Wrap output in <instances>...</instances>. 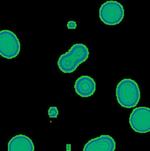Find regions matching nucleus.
<instances>
[{
	"label": "nucleus",
	"mask_w": 150,
	"mask_h": 151,
	"mask_svg": "<svg viewBox=\"0 0 150 151\" xmlns=\"http://www.w3.org/2000/svg\"><path fill=\"white\" fill-rule=\"evenodd\" d=\"M48 114L49 117H57L58 115V110L55 106H51L49 108L48 111Z\"/></svg>",
	"instance_id": "obj_9"
},
{
	"label": "nucleus",
	"mask_w": 150,
	"mask_h": 151,
	"mask_svg": "<svg viewBox=\"0 0 150 151\" xmlns=\"http://www.w3.org/2000/svg\"><path fill=\"white\" fill-rule=\"evenodd\" d=\"M32 140L24 134H17L12 137L8 143V151H34Z\"/></svg>",
	"instance_id": "obj_8"
},
{
	"label": "nucleus",
	"mask_w": 150,
	"mask_h": 151,
	"mask_svg": "<svg viewBox=\"0 0 150 151\" xmlns=\"http://www.w3.org/2000/svg\"><path fill=\"white\" fill-rule=\"evenodd\" d=\"M21 45L16 35L11 31H0V55L6 59L16 57L20 52Z\"/></svg>",
	"instance_id": "obj_4"
},
{
	"label": "nucleus",
	"mask_w": 150,
	"mask_h": 151,
	"mask_svg": "<svg viewBox=\"0 0 150 151\" xmlns=\"http://www.w3.org/2000/svg\"><path fill=\"white\" fill-rule=\"evenodd\" d=\"M116 97L118 103L123 107H135L141 97V92L137 83L131 78L121 80L116 88Z\"/></svg>",
	"instance_id": "obj_2"
},
{
	"label": "nucleus",
	"mask_w": 150,
	"mask_h": 151,
	"mask_svg": "<svg viewBox=\"0 0 150 151\" xmlns=\"http://www.w3.org/2000/svg\"><path fill=\"white\" fill-rule=\"evenodd\" d=\"M99 17L106 25H117L124 17V6L116 1H106L101 5L99 11Z\"/></svg>",
	"instance_id": "obj_3"
},
{
	"label": "nucleus",
	"mask_w": 150,
	"mask_h": 151,
	"mask_svg": "<svg viewBox=\"0 0 150 151\" xmlns=\"http://www.w3.org/2000/svg\"><path fill=\"white\" fill-rule=\"evenodd\" d=\"M115 141L112 137L102 134L89 140L84 146L83 151H114Z\"/></svg>",
	"instance_id": "obj_6"
},
{
	"label": "nucleus",
	"mask_w": 150,
	"mask_h": 151,
	"mask_svg": "<svg viewBox=\"0 0 150 151\" xmlns=\"http://www.w3.org/2000/svg\"><path fill=\"white\" fill-rule=\"evenodd\" d=\"M129 122L136 132L145 133L150 130V109L145 106L135 108L130 114Z\"/></svg>",
	"instance_id": "obj_5"
},
{
	"label": "nucleus",
	"mask_w": 150,
	"mask_h": 151,
	"mask_svg": "<svg viewBox=\"0 0 150 151\" xmlns=\"http://www.w3.org/2000/svg\"><path fill=\"white\" fill-rule=\"evenodd\" d=\"M67 27L68 29H75L76 27V23L73 21H69L67 23Z\"/></svg>",
	"instance_id": "obj_10"
},
{
	"label": "nucleus",
	"mask_w": 150,
	"mask_h": 151,
	"mask_svg": "<svg viewBox=\"0 0 150 151\" xmlns=\"http://www.w3.org/2000/svg\"><path fill=\"white\" fill-rule=\"evenodd\" d=\"M69 146H71L70 145H67V146H66V148H67V150H68V151H69V150H70L69 149H71V147L69 148Z\"/></svg>",
	"instance_id": "obj_11"
},
{
	"label": "nucleus",
	"mask_w": 150,
	"mask_h": 151,
	"mask_svg": "<svg viewBox=\"0 0 150 151\" xmlns=\"http://www.w3.org/2000/svg\"><path fill=\"white\" fill-rule=\"evenodd\" d=\"M75 91L82 97L91 96L96 90L94 80L88 76H82L78 78L74 84Z\"/></svg>",
	"instance_id": "obj_7"
},
{
	"label": "nucleus",
	"mask_w": 150,
	"mask_h": 151,
	"mask_svg": "<svg viewBox=\"0 0 150 151\" xmlns=\"http://www.w3.org/2000/svg\"><path fill=\"white\" fill-rule=\"evenodd\" d=\"M88 47L81 43L73 45L68 52L62 54L58 60L59 70L64 73H71L88 58Z\"/></svg>",
	"instance_id": "obj_1"
}]
</instances>
